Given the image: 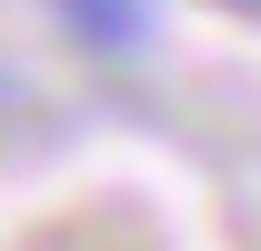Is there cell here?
Returning a JSON list of instances; mask_svg holds the SVG:
<instances>
[{"label": "cell", "mask_w": 261, "mask_h": 251, "mask_svg": "<svg viewBox=\"0 0 261 251\" xmlns=\"http://www.w3.org/2000/svg\"><path fill=\"white\" fill-rule=\"evenodd\" d=\"M61 10L91 31V51H130V40H141V10H130V0H61Z\"/></svg>", "instance_id": "6da1fadb"}]
</instances>
